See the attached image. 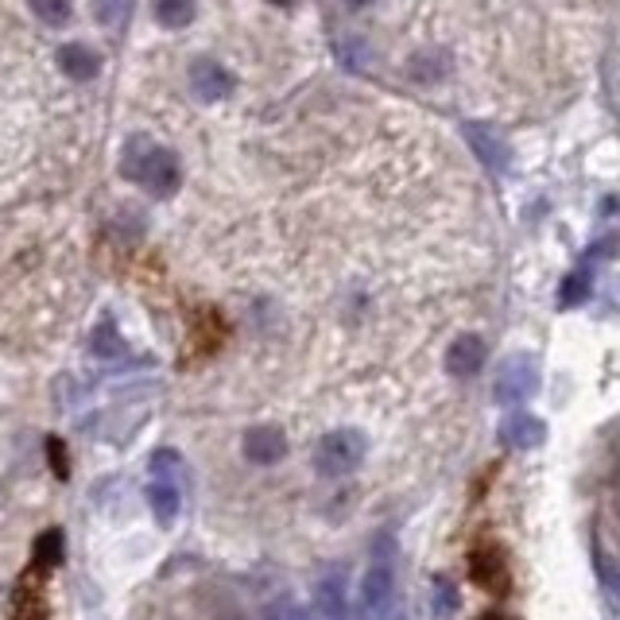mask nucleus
<instances>
[{
  "mask_svg": "<svg viewBox=\"0 0 620 620\" xmlns=\"http://www.w3.org/2000/svg\"><path fill=\"white\" fill-rule=\"evenodd\" d=\"M152 12L155 20H160V27L179 32V27H187L190 20H195V0H155Z\"/></svg>",
  "mask_w": 620,
  "mask_h": 620,
  "instance_id": "nucleus-18",
  "label": "nucleus"
},
{
  "mask_svg": "<svg viewBox=\"0 0 620 620\" xmlns=\"http://www.w3.org/2000/svg\"><path fill=\"white\" fill-rule=\"evenodd\" d=\"M461 132H466L469 148H473V155L481 160L484 171H493V175H504V171L512 167V148L504 144V137H496L493 128L473 125V120H469V125L461 128Z\"/></svg>",
  "mask_w": 620,
  "mask_h": 620,
  "instance_id": "nucleus-7",
  "label": "nucleus"
},
{
  "mask_svg": "<svg viewBox=\"0 0 620 620\" xmlns=\"http://www.w3.org/2000/svg\"><path fill=\"white\" fill-rule=\"evenodd\" d=\"M501 442L508 451H536L547 442V423L536 416H527V411H516L501 423Z\"/></svg>",
  "mask_w": 620,
  "mask_h": 620,
  "instance_id": "nucleus-9",
  "label": "nucleus"
},
{
  "mask_svg": "<svg viewBox=\"0 0 620 620\" xmlns=\"http://www.w3.org/2000/svg\"><path fill=\"white\" fill-rule=\"evenodd\" d=\"M469 578H473L481 589H489V594H504V589H508V566H504L501 551H496V547H481V551H473Z\"/></svg>",
  "mask_w": 620,
  "mask_h": 620,
  "instance_id": "nucleus-11",
  "label": "nucleus"
},
{
  "mask_svg": "<svg viewBox=\"0 0 620 620\" xmlns=\"http://www.w3.org/2000/svg\"><path fill=\"white\" fill-rule=\"evenodd\" d=\"M27 9L35 12V20H43L47 27H62L74 16V0H27Z\"/></svg>",
  "mask_w": 620,
  "mask_h": 620,
  "instance_id": "nucleus-19",
  "label": "nucleus"
},
{
  "mask_svg": "<svg viewBox=\"0 0 620 620\" xmlns=\"http://www.w3.org/2000/svg\"><path fill=\"white\" fill-rule=\"evenodd\" d=\"M346 4H349L353 12H361V9H369V4H376V0H346Z\"/></svg>",
  "mask_w": 620,
  "mask_h": 620,
  "instance_id": "nucleus-23",
  "label": "nucleus"
},
{
  "mask_svg": "<svg viewBox=\"0 0 620 620\" xmlns=\"http://www.w3.org/2000/svg\"><path fill=\"white\" fill-rule=\"evenodd\" d=\"M148 508H152V516L160 519V524H175V516H179V508H183L179 484L155 477V481L148 484Z\"/></svg>",
  "mask_w": 620,
  "mask_h": 620,
  "instance_id": "nucleus-13",
  "label": "nucleus"
},
{
  "mask_svg": "<svg viewBox=\"0 0 620 620\" xmlns=\"http://www.w3.org/2000/svg\"><path fill=\"white\" fill-rule=\"evenodd\" d=\"M55 62H59V70L70 82H90V78L102 70V55H97L94 47H85V43H62Z\"/></svg>",
  "mask_w": 620,
  "mask_h": 620,
  "instance_id": "nucleus-12",
  "label": "nucleus"
},
{
  "mask_svg": "<svg viewBox=\"0 0 620 620\" xmlns=\"http://www.w3.org/2000/svg\"><path fill=\"white\" fill-rule=\"evenodd\" d=\"M431 612H434V620H454L461 612V594L451 578L431 582Z\"/></svg>",
  "mask_w": 620,
  "mask_h": 620,
  "instance_id": "nucleus-16",
  "label": "nucleus"
},
{
  "mask_svg": "<svg viewBox=\"0 0 620 620\" xmlns=\"http://www.w3.org/2000/svg\"><path fill=\"white\" fill-rule=\"evenodd\" d=\"M446 74H451V55L446 51H423L411 59V78H416V82L431 85V82H442Z\"/></svg>",
  "mask_w": 620,
  "mask_h": 620,
  "instance_id": "nucleus-17",
  "label": "nucleus"
},
{
  "mask_svg": "<svg viewBox=\"0 0 620 620\" xmlns=\"http://www.w3.org/2000/svg\"><path fill=\"white\" fill-rule=\"evenodd\" d=\"M396 536L384 527L381 536L373 539V554H369L365 582H361V609L365 617H384L396 594Z\"/></svg>",
  "mask_w": 620,
  "mask_h": 620,
  "instance_id": "nucleus-2",
  "label": "nucleus"
},
{
  "mask_svg": "<svg viewBox=\"0 0 620 620\" xmlns=\"http://www.w3.org/2000/svg\"><path fill=\"white\" fill-rule=\"evenodd\" d=\"M148 469H152V477H160V481H175V477L183 473V458H179V451H171V446L155 451L152 458H148Z\"/></svg>",
  "mask_w": 620,
  "mask_h": 620,
  "instance_id": "nucleus-21",
  "label": "nucleus"
},
{
  "mask_svg": "<svg viewBox=\"0 0 620 620\" xmlns=\"http://www.w3.org/2000/svg\"><path fill=\"white\" fill-rule=\"evenodd\" d=\"M241 454H245V461H253V466H276V461L288 458V438H283L280 426H253V431H245V438H241Z\"/></svg>",
  "mask_w": 620,
  "mask_h": 620,
  "instance_id": "nucleus-8",
  "label": "nucleus"
},
{
  "mask_svg": "<svg viewBox=\"0 0 620 620\" xmlns=\"http://www.w3.org/2000/svg\"><path fill=\"white\" fill-rule=\"evenodd\" d=\"M90 353L102 358V361H113V358L125 353V341H120V334L113 330V323H102L94 334H90Z\"/></svg>",
  "mask_w": 620,
  "mask_h": 620,
  "instance_id": "nucleus-20",
  "label": "nucleus"
},
{
  "mask_svg": "<svg viewBox=\"0 0 620 620\" xmlns=\"http://www.w3.org/2000/svg\"><path fill=\"white\" fill-rule=\"evenodd\" d=\"M384 617H388V612H384ZM388 620H408V612H391Z\"/></svg>",
  "mask_w": 620,
  "mask_h": 620,
  "instance_id": "nucleus-24",
  "label": "nucleus"
},
{
  "mask_svg": "<svg viewBox=\"0 0 620 620\" xmlns=\"http://www.w3.org/2000/svg\"><path fill=\"white\" fill-rule=\"evenodd\" d=\"M365 454H369L365 434L353 431V426H341V431L323 434V442H318L315 451V469L318 477H346L365 461Z\"/></svg>",
  "mask_w": 620,
  "mask_h": 620,
  "instance_id": "nucleus-3",
  "label": "nucleus"
},
{
  "mask_svg": "<svg viewBox=\"0 0 620 620\" xmlns=\"http://www.w3.org/2000/svg\"><path fill=\"white\" fill-rule=\"evenodd\" d=\"M589 295H594V272H589V268H578V272H570L566 280H562L559 306L562 311H574V306H582Z\"/></svg>",
  "mask_w": 620,
  "mask_h": 620,
  "instance_id": "nucleus-15",
  "label": "nucleus"
},
{
  "mask_svg": "<svg viewBox=\"0 0 620 620\" xmlns=\"http://www.w3.org/2000/svg\"><path fill=\"white\" fill-rule=\"evenodd\" d=\"M187 82H190V94H195L202 105L225 102V97H230L233 90H237V78H233V70H230V67H221V62L210 59V55H202V59L190 62Z\"/></svg>",
  "mask_w": 620,
  "mask_h": 620,
  "instance_id": "nucleus-5",
  "label": "nucleus"
},
{
  "mask_svg": "<svg viewBox=\"0 0 620 620\" xmlns=\"http://www.w3.org/2000/svg\"><path fill=\"white\" fill-rule=\"evenodd\" d=\"M67 559V539H62V527H47L39 539H35V566L55 570Z\"/></svg>",
  "mask_w": 620,
  "mask_h": 620,
  "instance_id": "nucleus-14",
  "label": "nucleus"
},
{
  "mask_svg": "<svg viewBox=\"0 0 620 620\" xmlns=\"http://www.w3.org/2000/svg\"><path fill=\"white\" fill-rule=\"evenodd\" d=\"M47 458H51L55 477H67V473H70V466H67V451H62V442H59V438H47Z\"/></svg>",
  "mask_w": 620,
  "mask_h": 620,
  "instance_id": "nucleus-22",
  "label": "nucleus"
},
{
  "mask_svg": "<svg viewBox=\"0 0 620 620\" xmlns=\"http://www.w3.org/2000/svg\"><path fill=\"white\" fill-rule=\"evenodd\" d=\"M481 620H508V617H493V612H489V617H481Z\"/></svg>",
  "mask_w": 620,
  "mask_h": 620,
  "instance_id": "nucleus-25",
  "label": "nucleus"
},
{
  "mask_svg": "<svg viewBox=\"0 0 620 620\" xmlns=\"http://www.w3.org/2000/svg\"><path fill=\"white\" fill-rule=\"evenodd\" d=\"M484 361H489V346H484V338H477V334H461V338L451 341L442 365H446V373H451L454 381H469V376L481 373Z\"/></svg>",
  "mask_w": 620,
  "mask_h": 620,
  "instance_id": "nucleus-6",
  "label": "nucleus"
},
{
  "mask_svg": "<svg viewBox=\"0 0 620 620\" xmlns=\"http://www.w3.org/2000/svg\"><path fill=\"white\" fill-rule=\"evenodd\" d=\"M120 175L152 198H171L183 187V167L175 152L155 144L152 137H140V132L128 137L125 148H120Z\"/></svg>",
  "mask_w": 620,
  "mask_h": 620,
  "instance_id": "nucleus-1",
  "label": "nucleus"
},
{
  "mask_svg": "<svg viewBox=\"0 0 620 620\" xmlns=\"http://www.w3.org/2000/svg\"><path fill=\"white\" fill-rule=\"evenodd\" d=\"M318 620H349V597H346V570H326L315 589Z\"/></svg>",
  "mask_w": 620,
  "mask_h": 620,
  "instance_id": "nucleus-10",
  "label": "nucleus"
},
{
  "mask_svg": "<svg viewBox=\"0 0 620 620\" xmlns=\"http://www.w3.org/2000/svg\"><path fill=\"white\" fill-rule=\"evenodd\" d=\"M539 391V365L536 358H527V353H516L508 358L501 369H496V381H493V400L501 408H519L527 403L531 396Z\"/></svg>",
  "mask_w": 620,
  "mask_h": 620,
  "instance_id": "nucleus-4",
  "label": "nucleus"
}]
</instances>
